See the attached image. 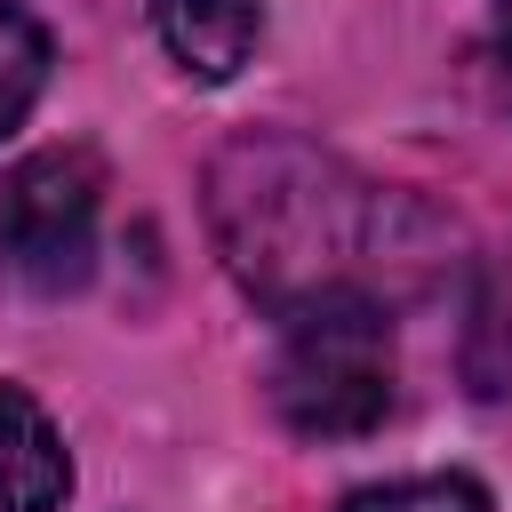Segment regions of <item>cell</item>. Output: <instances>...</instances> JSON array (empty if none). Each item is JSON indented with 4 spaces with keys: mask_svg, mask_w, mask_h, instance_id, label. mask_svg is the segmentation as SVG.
Here are the masks:
<instances>
[{
    "mask_svg": "<svg viewBox=\"0 0 512 512\" xmlns=\"http://www.w3.org/2000/svg\"><path fill=\"white\" fill-rule=\"evenodd\" d=\"M208 232L232 280L288 312L320 288H368L392 248V208L344 160L288 128H248L208 160Z\"/></svg>",
    "mask_w": 512,
    "mask_h": 512,
    "instance_id": "cell-1",
    "label": "cell"
},
{
    "mask_svg": "<svg viewBox=\"0 0 512 512\" xmlns=\"http://www.w3.org/2000/svg\"><path fill=\"white\" fill-rule=\"evenodd\" d=\"M272 400L304 440H360L392 408V312L376 288H320L280 312Z\"/></svg>",
    "mask_w": 512,
    "mask_h": 512,
    "instance_id": "cell-2",
    "label": "cell"
},
{
    "mask_svg": "<svg viewBox=\"0 0 512 512\" xmlns=\"http://www.w3.org/2000/svg\"><path fill=\"white\" fill-rule=\"evenodd\" d=\"M96 192H104V176L88 152L16 160L0 184V264L40 296L80 288L96 264Z\"/></svg>",
    "mask_w": 512,
    "mask_h": 512,
    "instance_id": "cell-3",
    "label": "cell"
},
{
    "mask_svg": "<svg viewBox=\"0 0 512 512\" xmlns=\"http://www.w3.org/2000/svg\"><path fill=\"white\" fill-rule=\"evenodd\" d=\"M72 456L24 384H0V512H64Z\"/></svg>",
    "mask_w": 512,
    "mask_h": 512,
    "instance_id": "cell-4",
    "label": "cell"
},
{
    "mask_svg": "<svg viewBox=\"0 0 512 512\" xmlns=\"http://www.w3.org/2000/svg\"><path fill=\"white\" fill-rule=\"evenodd\" d=\"M152 24L192 80H232L256 48L264 0H152Z\"/></svg>",
    "mask_w": 512,
    "mask_h": 512,
    "instance_id": "cell-5",
    "label": "cell"
},
{
    "mask_svg": "<svg viewBox=\"0 0 512 512\" xmlns=\"http://www.w3.org/2000/svg\"><path fill=\"white\" fill-rule=\"evenodd\" d=\"M48 88V32L24 8H0V136L40 104Z\"/></svg>",
    "mask_w": 512,
    "mask_h": 512,
    "instance_id": "cell-6",
    "label": "cell"
},
{
    "mask_svg": "<svg viewBox=\"0 0 512 512\" xmlns=\"http://www.w3.org/2000/svg\"><path fill=\"white\" fill-rule=\"evenodd\" d=\"M344 512H488V488L464 472H424V480H384V488H352Z\"/></svg>",
    "mask_w": 512,
    "mask_h": 512,
    "instance_id": "cell-7",
    "label": "cell"
},
{
    "mask_svg": "<svg viewBox=\"0 0 512 512\" xmlns=\"http://www.w3.org/2000/svg\"><path fill=\"white\" fill-rule=\"evenodd\" d=\"M488 24H496V48L512 56V0H496V8H488Z\"/></svg>",
    "mask_w": 512,
    "mask_h": 512,
    "instance_id": "cell-8",
    "label": "cell"
}]
</instances>
